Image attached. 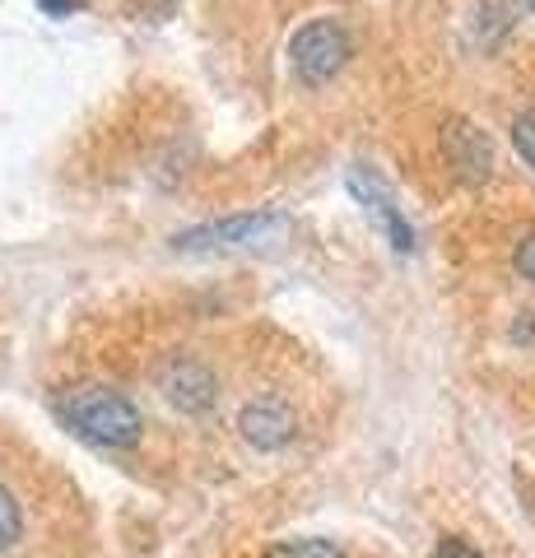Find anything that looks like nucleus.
I'll return each mask as SVG.
<instances>
[{
    "label": "nucleus",
    "mask_w": 535,
    "mask_h": 558,
    "mask_svg": "<svg viewBox=\"0 0 535 558\" xmlns=\"http://www.w3.org/2000/svg\"><path fill=\"white\" fill-rule=\"evenodd\" d=\"M238 428H243V438L256 451H280L284 442H293V414L280 400H256V405H247L243 418H238Z\"/></svg>",
    "instance_id": "obj_7"
},
{
    "label": "nucleus",
    "mask_w": 535,
    "mask_h": 558,
    "mask_svg": "<svg viewBox=\"0 0 535 558\" xmlns=\"http://www.w3.org/2000/svg\"><path fill=\"white\" fill-rule=\"evenodd\" d=\"M84 5V0H38V10L51 14V20H65V14H75Z\"/></svg>",
    "instance_id": "obj_12"
},
{
    "label": "nucleus",
    "mask_w": 535,
    "mask_h": 558,
    "mask_svg": "<svg viewBox=\"0 0 535 558\" xmlns=\"http://www.w3.org/2000/svg\"><path fill=\"white\" fill-rule=\"evenodd\" d=\"M512 266H516V275H522V279H531V284H535V233L516 242V252H512Z\"/></svg>",
    "instance_id": "obj_11"
},
{
    "label": "nucleus",
    "mask_w": 535,
    "mask_h": 558,
    "mask_svg": "<svg viewBox=\"0 0 535 558\" xmlns=\"http://www.w3.org/2000/svg\"><path fill=\"white\" fill-rule=\"evenodd\" d=\"M350 51H354V43H350V33H344L340 20H313L289 38V65L307 89H317V84L340 75L344 61H350Z\"/></svg>",
    "instance_id": "obj_3"
},
{
    "label": "nucleus",
    "mask_w": 535,
    "mask_h": 558,
    "mask_svg": "<svg viewBox=\"0 0 535 558\" xmlns=\"http://www.w3.org/2000/svg\"><path fill=\"white\" fill-rule=\"evenodd\" d=\"M438 558H479V554H475L471 545H465V539H457V535H452V539H442V545H438Z\"/></svg>",
    "instance_id": "obj_13"
},
{
    "label": "nucleus",
    "mask_w": 535,
    "mask_h": 558,
    "mask_svg": "<svg viewBox=\"0 0 535 558\" xmlns=\"http://www.w3.org/2000/svg\"><path fill=\"white\" fill-rule=\"evenodd\" d=\"M159 391L178 414H210L219 400V377L196 354H168L159 363Z\"/></svg>",
    "instance_id": "obj_4"
},
{
    "label": "nucleus",
    "mask_w": 535,
    "mask_h": 558,
    "mask_svg": "<svg viewBox=\"0 0 535 558\" xmlns=\"http://www.w3.org/2000/svg\"><path fill=\"white\" fill-rule=\"evenodd\" d=\"M289 233H293L289 215H280V209H256V215H229V219L196 223V229H186V233H172V252H192V256L266 252V247H280Z\"/></svg>",
    "instance_id": "obj_2"
},
{
    "label": "nucleus",
    "mask_w": 535,
    "mask_h": 558,
    "mask_svg": "<svg viewBox=\"0 0 535 558\" xmlns=\"http://www.w3.org/2000/svg\"><path fill=\"white\" fill-rule=\"evenodd\" d=\"M350 191H354V201L368 209V219L377 223V229L387 233V242L396 252H414V229H410V219L401 215V205H396V196H391V186L377 178V172L368 168V163H354L350 168Z\"/></svg>",
    "instance_id": "obj_5"
},
{
    "label": "nucleus",
    "mask_w": 535,
    "mask_h": 558,
    "mask_svg": "<svg viewBox=\"0 0 535 558\" xmlns=\"http://www.w3.org/2000/svg\"><path fill=\"white\" fill-rule=\"evenodd\" d=\"M442 159L465 186H485L494 178V145L489 135L465 117H452L442 126Z\"/></svg>",
    "instance_id": "obj_6"
},
{
    "label": "nucleus",
    "mask_w": 535,
    "mask_h": 558,
    "mask_svg": "<svg viewBox=\"0 0 535 558\" xmlns=\"http://www.w3.org/2000/svg\"><path fill=\"white\" fill-rule=\"evenodd\" d=\"M526 5H531V10H535V0H526Z\"/></svg>",
    "instance_id": "obj_14"
},
{
    "label": "nucleus",
    "mask_w": 535,
    "mask_h": 558,
    "mask_svg": "<svg viewBox=\"0 0 535 558\" xmlns=\"http://www.w3.org/2000/svg\"><path fill=\"white\" fill-rule=\"evenodd\" d=\"M24 531V517H20V502H14V494L5 484H0V554H5L14 539H20Z\"/></svg>",
    "instance_id": "obj_9"
},
{
    "label": "nucleus",
    "mask_w": 535,
    "mask_h": 558,
    "mask_svg": "<svg viewBox=\"0 0 535 558\" xmlns=\"http://www.w3.org/2000/svg\"><path fill=\"white\" fill-rule=\"evenodd\" d=\"M512 145H516V154L535 168V112H526V117H516L512 121Z\"/></svg>",
    "instance_id": "obj_10"
},
{
    "label": "nucleus",
    "mask_w": 535,
    "mask_h": 558,
    "mask_svg": "<svg viewBox=\"0 0 535 558\" xmlns=\"http://www.w3.org/2000/svg\"><path fill=\"white\" fill-rule=\"evenodd\" d=\"M51 410H57V418L75 433V438L94 442V447H108V451H126V447L141 442V433H145L141 410H135L122 391L98 387V381L65 387Z\"/></svg>",
    "instance_id": "obj_1"
},
{
    "label": "nucleus",
    "mask_w": 535,
    "mask_h": 558,
    "mask_svg": "<svg viewBox=\"0 0 535 558\" xmlns=\"http://www.w3.org/2000/svg\"><path fill=\"white\" fill-rule=\"evenodd\" d=\"M266 558H344V549L336 539H284Z\"/></svg>",
    "instance_id": "obj_8"
}]
</instances>
